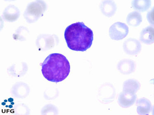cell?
<instances>
[{"label":"cell","instance_id":"obj_1","mask_svg":"<svg viewBox=\"0 0 154 115\" xmlns=\"http://www.w3.org/2000/svg\"><path fill=\"white\" fill-rule=\"evenodd\" d=\"M64 37L68 48L77 52H85L91 48L94 40V33L83 22L67 26Z\"/></svg>","mask_w":154,"mask_h":115},{"label":"cell","instance_id":"obj_2","mask_svg":"<svg viewBox=\"0 0 154 115\" xmlns=\"http://www.w3.org/2000/svg\"><path fill=\"white\" fill-rule=\"evenodd\" d=\"M44 78L48 81L58 83L66 79L70 72V65L63 55L51 54L41 64Z\"/></svg>","mask_w":154,"mask_h":115},{"label":"cell","instance_id":"obj_3","mask_svg":"<svg viewBox=\"0 0 154 115\" xmlns=\"http://www.w3.org/2000/svg\"><path fill=\"white\" fill-rule=\"evenodd\" d=\"M129 32L128 26L125 23L117 22L109 28V37L113 40H120L127 37Z\"/></svg>","mask_w":154,"mask_h":115},{"label":"cell","instance_id":"obj_4","mask_svg":"<svg viewBox=\"0 0 154 115\" xmlns=\"http://www.w3.org/2000/svg\"><path fill=\"white\" fill-rule=\"evenodd\" d=\"M123 47L127 55L135 56L141 51L142 46L139 41L135 38H130L125 41Z\"/></svg>","mask_w":154,"mask_h":115},{"label":"cell","instance_id":"obj_5","mask_svg":"<svg viewBox=\"0 0 154 115\" xmlns=\"http://www.w3.org/2000/svg\"><path fill=\"white\" fill-rule=\"evenodd\" d=\"M136 99V94L123 91L119 96L118 104L122 108H128L135 104Z\"/></svg>","mask_w":154,"mask_h":115},{"label":"cell","instance_id":"obj_6","mask_svg":"<svg viewBox=\"0 0 154 115\" xmlns=\"http://www.w3.org/2000/svg\"><path fill=\"white\" fill-rule=\"evenodd\" d=\"M117 67L121 73L128 75L134 72L136 65L132 60L125 59L119 62Z\"/></svg>","mask_w":154,"mask_h":115},{"label":"cell","instance_id":"obj_7","mask_svg":"<svg viewBox=\"0 0 154 115\" xmlns=\"http://www.w3.org/2000/svg\"><path fill=\"white\" fill-rule=\"evenodd\" d=\"M100 10L104 15L107 17H111L116 13L117 5L112 1H105L100 5Z\"/></svg>","mask_w":154,"mask_h":115},{"label":"cell","instance_id":"obj_8","mask_svg":"<svg viewBox=\"0 0 154 115\" xmlns=\"http://www.w3.org/2000/svg\"><path fill=\"white\" fill-rule=\"evenodd\" d=\"M137 112L139 115H148L152 109L151 103L145 98H140L136 102Z\"/></svg>","mask_w":154,"mask_h":115},{"label":"cell","instance_id":"obj_9","mask_svg":"<svg viewBox=\"0 0 154 115\" xmlns=\"http://www.w3.org/2000/svg\"><path fill=\"white\" fill-rule=\"evenodd\" d=\"M140 40L146 45H151L154 43V27L148 26L141 31Z\"/></svg>","mask_w":154,"mask_h":115},{"label":"cell","instance_id":"obj_10","mask_svg":"<svg viewBox=\"0 0 154 115\" xmlns=\"http://www.w3.org/2000/svg\"><path fill=\"white\" fill-rule=\"evenodd\" d=\"M140 87V83L138 81L131 78L124 82L123 85V91L136 94Z\"/></svg>","mask_w":154,"mask_h":115},{"label":"cell","instance_id":"obj_11","mask_svg":"<svg viewBox=\"0 0 154 115\" xmlns=\"http://www.w3.org/2000/svg\"><path fill=\"white\" fill-rule=\"evenodd\" d=\"M126 21L129 26L136 27L141 24L142 22V17L139 12H132L127 15Z\"/></svg>","mask_w":154,"mask_h":115},{"label":"cell","instance_id":"obj_12","mask_svg":"<svg viewBox=\"0 0 154 115\" xmlns=\"http://www.w3.org/2000/svg\"><path fill=\"white\" fill-rule=\"evenodd\" d=\"M151 1L149 0H135L132 2V6L134 9L140 12H145L151 6Z\"/></svg>","mask_w":154,"mask_h":115},{"label":"cell","instance_id":"obj_13","mask_svg":"<svg viewBox=\"0 0 154 115\" xmlns=\"http://www.w3.org/2000/svg\"><path fill=\"white\" fill-rule=\"evenodd\" d=\"M147 17L149 22L154 26V7L151 11L148 12Z\"/></svg>","mask_w":154,"mask_h":115},{"label":"cell","instance_id":"obj_14","mask_svg":"<svg viewBox=\"0 0 154 115\" xmlns=\"http://www.w3.org/2000/svg\"><path fill=\"white\" fill-rule=\"evenodd\" d=\"M8 101L11 102H13V99H12L11 98H10L8 99Z\"/></svg>","mask_w":154,"mask_h":115},{"label":"cell","instance_id":"obj_15","mask_svg":"<svg viewBox=\"0 0 154 115\" xmlns=\"http://www.w3.org/2000/svg\"><path fill=\"white\" fill-rule=\"evenodd\" d=\"M2 105H5V103L3 102L2 103Z\"/></svg>","mask_w":154,"mask_h":115},{"label":"cell","instance_id":"obj_16","mask_svg":"<svg viewBox=\"0 0 154 115\" xmlns=\"http://www.w3.org/2000/svg\"><path fill=\"white\" fill-rule=\"evenodd\" d=\"M9 107L10 108H12V107H13V106H12V105H9Z\"/></svg>","mask_w":154,"mask_h":115},{"label":"cell","instance_id":"obj_17","mask_svg":"<svg viewBox=\"0 0 154 115\" xmlns=\"http://www.w3.org/2000/svg\"><path fill=\"white\" fill-rule=\"evenodd\" d=\"M11 105H14V102H11Z\"/></svg>","mask_w":154,"mask_h":115}]
</instances>
